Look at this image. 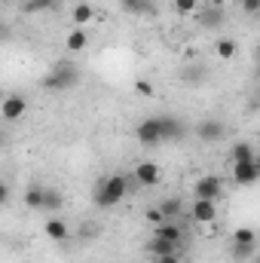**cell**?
Masks as SVG:
<instances>
[{
  "label": "cell",
  "mask_w": 260,
  "mask_h": 263,
  "mask_svg": "<svg viewBox=\"0 0 260 263\" xmlns=\"http://www.w3.org/2000/svg\"><path fill=\"white\" fill-rule=\"evenodd\" d=\"M0 147H3V132H0Z\"/></svg>",
  "instance_id": "obj_32"
},
{
  "label": "cell",
  "mask_w": 260,
  "mask_h": 263,
  "mask_svg": "<svg viewBox=\"0 0 260 263\" xmlns=\"http://www.w3.org/2000/svg\"><path fill=\"white\" fill-rule=\"evenodd\" d=\"M0 37H3V22H0Z\"/></svg>",
  "instance_id": "obj_33"
},
{
  "label": "cell",
  "mask_w": 260,
  "mask_h": 263,
  "mask_svg": "<svg viewBox=\"0 0 260 263\" xmlns=\"http://www.w3.org/2000/svg\"><path fill=\"white\" fill-rule=\"evenodd\" d=\"M147 248H150V254H153V257H162V254H178V245H172V242H165V239H159V236H153Z\"/></svg>",
  "instance_id": "obj_21"
},
{
  "label": "cell",
  "mask_w": 260,
  "mask_h": 263,
  "mask_svg": "<svg viewBox=\"0 0 260 263\" xmlns=\"http://www.w3.org/2000/svg\"><path fill=\"white\" fill-rule=\"evenodd\" d=\"M22 9L25 12H46V9H55V0H25Z\"/></svg>",
  "instance_id": "obj_23"
},
{
  "label": "cell",
  "mask_w": 260,
  "mask_h": 263,
  "mask_svg": "<svg viewBox=\"0 0 260 263\" xmlns=\"http://www.w3.org/2000/svg\"><path fill=\"white\" fill-rule=\"evenodd\" d=\"M190 220L199 227H211L217 220V202H208V199H196L190 205Z\"/></svg>",
  "instance_id": "obj_5"
},
{
  "label": "cell",
  "mask_w": 260,
  "mask_h": 263,
  "mask_svg": "<svg viewBox=\"0 0 260 263\" xmlns=\"http://www.w3.org/2000/svg\"><path fill=\"white\" fill-rule=\"evenodd\" d=\"M236 52H239V46H236V40H230V37H220V40L214 43V55H217L220 62L236 59Z\"/></svg>",
  "instance_id": "obj_19"
},
{
  "label": "cell",
  "mask_w": 260,
  "mask_h": 263,
  "mask_svg": "<svg viewBox=\"0 0 260 263\" xmlns=\"http://www.w3.org/2000/svg\"><path fill=\"white\" fill-rule=\"evenodd\" d=\"M156 208H159V214H162L165 220H175V217H178V214L184 211V202H181L178 196H169V199H162V202H159Z\"/></svg>",
  "instance_id": "obj_18"
},
{
  "label": "cell",
  "mask_w": 260,
  "mask_h": 263,
  "mask_svg": "<svg viewBox=\"0 0 260 263\" xmlns=\"http://www.w3.org/2000/svg\"><path fill=\"white\" fill-rule=\"evenodd\" d=\"M132 178H135V184H141V187H156V184L162 181V168H159L156 162H138L135 172H132Z\"/></svg>",
  "instance_id": "obj_8"
},
{
  "label": "cell",
  "mask_w": 260,
  "mask_h": 263,
  "mask_svg": "<svg viewBox=\"0 0 260 263\" xmlns=\"http://www.w3.org/2000/svg\"><path fill=\"white\" fill-rule=\"evenodd\" d=\"M65 49L70 55H80L89 49V28H73L65 34Z\"/></svg>",
  "instance_id": "obj_9"
},
{
  "label": "cell",
  "mask_w": 260,
  "mask_h": 263,
  "mask_svg": "<svg viewBox=\"0 0 260 263\" xmlns=\"http://www.w3.org/2000/svg\"><path fill=\"white\" fill-rule=\"evenodd\" d=\"M193 15H199V25H202V28H220V25H224V9H220V6L196 9Z\"/></svg>",
  "instance_id": "obj_12"
},
{
  "label": "cell",
  "mask_w": 260,
  "mask_h": 263,
  "mask_svg": "<svg viewBox=\"0 0 260 263\" xmlns=\"http://www.w3.org/2000/svg\"><path fill=\"white\" fill-rule=\"evenodd\" d=\"M193 193H196V199L217 202L220 193H224V184H220V178H217V175H202V178L193 184Z\"/></svg>",
  "instance_id": "obj_4"
},
{
  "label": "cell",
  "mask_w": 260,
  "mask_h": 263,
  "mask_svg": "<svg viewBox=\"0 0 260 263\" xmlns=\"http://www.w3.org/2000/svg\"><path fill=\"white\" fill-rule=\"evenodd\" d=\"M43 193H46L43 184H31V187L25 190V205H28L31 211H43Z\"/></svg>",
  "instance_id": "obj_17"
},
{
  "label": "cell",
  "mask_w": 260,
  "mask_h": 263,
  "mask_svg": "<svg viewBox=\"0 0 260 263\" xmlns=\"http://www.w3.org/2000/svg\"><path fill=\"white\" fill-rule=\"evenodd\" d=\"M43 233H46V239H52V242H67V239H70V227H67L65 217H49V220L43 223Z\"/></svg>",
  "instance_id": "obj_11"
},
{
  "label": "cell",
  "mask_w": 260,
  "mask_h": 263,
  "mask_svg": "<svg viewBox=\"0 0 260 263\" xmlns=\"http://www.w3.org/2000/svg\"><path fill=\"white\" fill-rule=\"evenodd\" d=\"M242 9H245V15L254 18V15L260 12V0H242Z\"/></svg>",
  "instance_id": "obj_27"
},
{
  "label": "cell",
  "mask_w": 260,
  "mask_h": 263,
  "mask_svg": "<svg viewBox=\"0 0 260 263\" xmlns=\"http://www.w3.org/2000/svg\"><path fill=\"white\" fill-rule=\"evenodd\" d=\"M196 138H199V141H220V138H224V123H217V120L199 123V126H196Z\"/></svg>",
  "instance_id": "obj_14"
},
{
  "label": "cell",
  "mask_w": 260,
  "mask_h": 263,
  "mask_svg": "<svg viewBox=\"0 0 260 263\" xmlns=\"http://www.w3.org/2000/svg\"><path fill=\"white\" fill-rule=\"evenodd\" d=\"M129 193V178H123V175H107V178H101L98 184H95V193H92V202L98 205V208H114V205H120L123 199Z\"/></svg>",
  "instance_id": "obj_1"
},
{
  "label": "cell",
  "mask_w": 260,
  "mask_h": 263,
  "mask_svg": "<svg viewBox=\"0 0 260 263\" xmlns=\"http://www.w3.org/2000/svg\"><path fill=\"white\" fill-rule=\"evenodd\" d=\"M153 236H159V239H165L172 245H181L184 242V227L175 223V220H162L159 227H153Z\"/></svg>",
  "instance_id": "obj_10"
},
{
  "label": "cell",
  "mask_w": 260,
  "mask_h": 263,
  "mask_svg": "<svg viewBox=\"0 0 260 263\" xmlns=\"http://www.w3.org/2000/svg\"><path fill=\"white\" fill-rule=\"evenodd\" d=\"M260 178V162H233V181L239 187H254Z\"/></svg>",
  "instance_id": "obj_7"
},
{
  "label": "cell",
  "mask_w": 260,
  "mask_h": 263,
  "mask_svg": "<svg viewBox=\"0 0 260 263\" xmlns=\"http://www.w3.org/2000/svg\"><path fill=\"white\" fill-rule=\"evenodd\" d=\"M227 3H230V0H208V6H220V9H224Z\"/></svg>",
  "instance_id": "obj_31"
},
{
  "label": "cell",
  "mask_w": 260,
  "mask_h": 263,
  "mask_svg": "<svg viewBox=\"0 0 260 263\" xmlns=\"http://www.w3.org/2000/svg\"><path fill=\"white\" fill-rule=\"evenodd\" d=\"M73 83H77V67L70 65V62H59L43 77V89H49V92H65Z\"/></svg>",
  "instance_id": "obj_2"
},
{
  "label": "cell",
  "mask_w": 260,
  "mask_h": 263,
  "mask_svg": "<svg viewBox=\"0 0 260 263\" xmlns=\"http://www.w3.org/2000/svg\"><path fill=\"white\" fill-rule=\"evenodd\" d=\"M6 202H9V187H6V184L0 181V208H3Z\"/></svg>",
  "instance_id": "obj_29"
},
{
  "label": "cell",
  "mask_w": 260,
  "mask_h": 263,
  "mask_svg": "<svg viewBox=\"0 0 260 263\" xmlns=\"http://www.w3.org/2000/svg\"><path fill=\"white\" fill-rule=\"evenodd\" d=\"M135 92L150 98V95H153V83H150V80H144V77H138V80H135Z\"/></svg>",
  "instance_id": "obj_26"
},
{
  "label": "cell",
  "mask_w": 260,
  "mask_h": 263,
  "mask_svg": "<svg viewBox=\"0 0 260 263\" xmlns=\"http://www.w3.org/2000/svg\"><path fill=\"white\" fill-rule=\"evenodd\" d=\"M62 208H65V196H62V190L46 187V193H43V211H62Z\"/></svg>",
  "instance_id": "obj_20"
},
{
  "label": "cell",
  "mask_w": 260,
  "mask_h": 263,
  "mask_svg": "<svg viewBox=\"0 0 260 263\" xmlns=\"http://www.w3.org/2000/svg\"><path fill=\"white\" fill-rule=\"evenodd\" d=\"M156 263H181L178 254H162V257H156Z\"/></svg>",
  "instance_id": "obj_30"
},
{
  "label": "cell",
  "mask_w": 260,
  "mask_h": 263,
  "mask_svg": "<svg viewBox=\"0 0 260 263\" xmlns=\"http://www.w3.org/2000/svg\"><path fill=\"white\" fill-rule=\"evenodd\" d=\"M233 242H236V245H257V233H254L251 227H239V230L233 233Z\"/></svg>",
  "instance_id": "obj_22"
},
{
  "label": "cell",
  "mask_w": 260,
  "mask_h": 263,
  "mask_svg": "<svg viewBox=\"0 0 260 263\" xmlns=\"http://www.w3.org/2000/svg\"><path fill=\"white\" fill-rule=\"evenodd\" d=\"M70 18H73L77 28H89L92 18H95V6H92V3H77L73 12H70Z\"/></svg>",
  "instance_id": "obj_15"
},
{
  "label": "cell",
  "mask_w": 260,
  "mask_h": 263,
  "mask_svg": "<svg viewBox=\"0 0 260 263\" xmlns=\"http://www.w3.org/2000/svg\"><path fill=\"white\" fill-rule=\"evenodd\" d=\"M254 248H257V245H236V242H233V257H236V260H251Z\"/></svg>",
  "instance_id": "obj_25"
},
{
  "label": "cell",
  "mask_w": 260,
  "mask_h": 263,
  "mask_svg": "<svg viewBox=\"0 0 260 263\" xmlns=\"http://www.w3.org/2000/svg\"><path fill=\"white\" fill-rule=\"evenodd\" d=\"M135 138H138V144H144V147H156V144H162L159 117H147V120H141L138 129H135Z\"/></svg>",
  "instance_id": "obj_3"
},
{
  "label": "cell",
  "mask_w": 260,
  "mask_h": 263,
  "mask_svg": "<svg viewBox=\"0 0 260 263\" xmlns=\"http://www.w3.org/2000/svg\"><path fill=\"white\" fill-rule=\"evenodd\" d=\"M172 6L181 12V15H193L199 9V0H172Z\"/></svg>",
  "instance_id": "obj_24"
},
{
  "label": "cell",
  "mask_w": 260,
  "mask_h": 263,
  "mask_svg": "<svg viewBox=\"0 0 260 263\" xmlns=\"http://www.w3.org/2000/svg\"><path fill=\"white\" fill-rule=\"evenodd\" d=\"M159 129H162V141H178L184 135V123L178 117H159Z\"/></svg>",
  "instance_id": "obj_13"
},
{
  "label": "cell",
  "mask_w": 260,
  "mask_h": 263,
  "mask_svg": "<svg viewBox=\"0 0 260 263\" xmlns=\"http://www.w3.org/2000/svg\"><path fill=\"white\" fill-rule=\"evenodd\" d=\"M28 114V101H25V95H6L3 101H0V117L3 120H9V123H15V120H22Z\"/></svg>",
  "instance_id": "obj_6"
},
{
  "label": "cell",
  "mask_w": 260,
  "mask_h": 263,
  "mask_svg": "<svg viewBox=\"0 0 260 263\" xmlns=\"http://www.w3.org/2000/svg\"><path fill=\"white\" fill-rule=\"evenodd\" d=\"M230 156H233V162H254V159H257V150H254V144L239 141V144H233Z\"/></svg>",
  "instance_id": "obj_16"
},
{
  "label": "cell",
  "mask_w": 260,
  "mask_h": 263,
  "mask_svg": "<svg viewBox=\"0 0 260 263\" xmlns=\"http://www.w3.org/2000/svg\"><path fill=\"white\" fill-rule=\"evenodd\" d=\"M147 220H150V223H153V227H159V223H162V220H165V217H162V214H159V208H150V211H147Z\"/></svg>",
  "instance_id": "obj_28"
}]
</instances>
